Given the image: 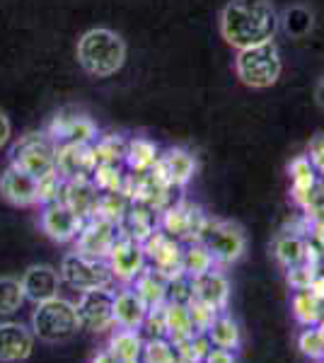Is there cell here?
<instances>
[{
    "mask_svg": "<svg viewBox=\"0 0 324 363\" xmlns=\"http://www.w3.org/2000/svg\"><path fill=\"white\" fill-rule=\"evenodd\" d=\"M281 17L271 0H230L220 13V34L235 49L274 42Z\"/></svg>",
    "mask_w": 324,
    "mask_h": 363,
    "instance_id": "6da1fadb",
    "label": "cell"
},
{
    "mask_svg": "<svg viewBox=\"0 0 324 363\" xmlns=\"http://www.w3.org/2000/svg\"><path fill=\"white\" fill-rule=\"evenodd\" d=\"M78 63L92 78H111L126 63V44L111 29L95 27L80 37Z\"/></svg>",
    "mask_w": 324,
    "mask_h": 363,
    "instance_id": "7a4b0ae2",
    "label": "cell"
},
{
    "mask_svg": "<svg viewBox=\"0 0 324 363\" xmlns=\"http://www.w3.org/2000/svg\"><path fill=\"white\" fill-rule=\"evenodd\" d=\"M78 330H82L78 318V306L61 296L39 303L32 315V332L41 342H49V344L68 342V339L78 335Z\"/></svg>",
    "mask_w": 324,
    "mask_h": 363,
    "instance_id": "3957f363",
    "label": "cell"
},
{
    "mask_svg": "<svg viewBox=\"0 0 324 363\" xmlns=\"http://www.w3.org/2000/svg\"><path fill=\"white\" fill-rule=\"evenodd\" d=\"M281 63L279 46L274 42L257 44L240 49L235 56V73L242 80L247 87H255V90H267V87L276 85L281 78Z\"/></svg>",
    "mask_w": 324,
    "mask_h": 363,
    "instance_id": "277c9868",
    "label": "cell"
},
{
    "mask_svg": "<svg viewBox=\"0 0 324 363\" xmlns=\"http://www.w3.org/2000/svg\"><path fill=\"white\" fill-rule=\"evenodd\" d=\"M56 150L58 143L49 133L32 131L13 145V150H10V165L32 174L34 179H39L41 174L56 169Z\"/></svg>",
    "mask_w": 324,
    "mask_h": 363,
    "instance_id": "5b68a950",
    "label": "cell"
},
{
    "mask_svg": "<svg viewBox=\"0 0 324 363\" xmlns=\"http://www.w3.org/2000/svg\"><path fill=\"white\" fill-rule=\"evenodd\" d=\"M61 279L66 281L70 289L87 294V291H102L111 289L114 277L109 272L107 259H97V257H87L80 252H70L61 262Z\"/></svg>",
    "mask_w": 324,
    "mask_h": 363,
    "instance_id": "8992f818",
    "label": "cell"
},
{
    "mask_svg": "<svg viewBox=\"0 0 324 363\" xmlns=\"http://www.w3.org/2000/svg\"><path fill=\"white\" fill-rule=\"evenodd\" d=\"M199 242H203L206 250L211 252V257H213V262H216V269L235 264L247 250L245 230L238 223H233V220L208 218Z\"/></svg>",
    "mask_w": 324,
    "mask_h": 363,
    "instance_id": "52a82bcc",
    "label": "cell"
},
{
    "mask_svg": "<svg viewBox=\"0 0 324 363\" xmlns=\"http://www.w3.org/2000/svg\"><path fill=\"white\" fill-rule=\"evenodd\" d=\"M206 223H208V216L203 213V208L186 201V199H179V201L160 213V228L167 235L179 240L181 245L199 242Z\"/></svg>",
    "mask_w": 324,
    "mask_h": 363,
    "instance_id": "ba28073f",
    "label": "cell"
},
{
    "mask_svg": "<svg viewBox=\"0 0 324 363\" xmlns=\"http://www.w3.org/2000/svg\"><path fill=\"white\" fill-rule=\"evenodd\" d=\"M107 264L114 281H119L123 286H131L135 279L140 277L145 267H148V259H145V250L143 242L126 235H119V240L114 242V247L109 250L107 255Z\"/></svg>",
    "mask_w": 324,
    "mask_h": 363,
    "instance_id": "9c48e42d",
    "label": "cell"
},
{
    "mask_svg": "<svg viewBox=\"0 0 324 363\" xmlns=\"http://www.w3.org/2000/svg\"><path fill=\"white\" fill-rule=\"evenodd\" d=\"M143 250H145L148 267H152L167 281L184 274L181 272V252H184V245L177 238L167 235L162 228H157L148 240H143Z\"/></svg>",
    "mask_w": 324,
    "mask_h": 363,
    "instance_id": "30bf717a",
    "label": "cell"
},
{
    "mask_svg": "<svg viewBox=\"0 0 324 363\" xmlns=\"http://www.w3.org/2000/svg\"><path fill=\"white\" fill-rule=\"evenodd\" d=\"M46 133H49L58 145L61 143L90 145V143H95V138H97V126L85 112H78V109L68 107V109H61V112L51 119Z\"/></svg>",
    "mask_w": 324,
    "mask_h": 363,
    "instance_id": "8fae6325",
    "label": "cell"
},
{
    "mask_svg": "<svg viewBox=\"0 0 324 363\" xmlns=\"http://www.w3.org/2000/svg\"><path fill=\"white\" fill-rule=\"evenodd\" d=\"M78 318L82 330L95 332V335L109 332L114 327V294H111V289L80 294Z\"/></svg>",
    "mask_w": 324,
    "mask_h": 363,
    "instance_id": "7c38bea8",
    "label": "cell"
},
{
    "mask_svg": "<svg viewBox=\"0 0 324 363\" xmlns=\"http://www.w3.org/2000/svg\"><path fill=\"white\" fill-rule=\"evenodd\" d=\"M121 230L116 223L104 218H87L82 225L80 235L75 238V252L87 257H97V259H107L109 250L119 240Z\"/></svg>",
    "mask_w": 324,
    "mask_h": 363,
    "instance_id": "4fadbf2b",
    "label": "cell"
},
{
    "mask_svg": "<svg viewBox=\"0 0 324 363\" xmlns=\"http://www.w3.org/2000/svg\"><path fill=\"white\" fill-rule=\"evenodd\" d=\"M82 225H85V218H80L63 201L46 203L44 211H41V230L54 242H75Z\"/></svg>",
    "mask_w": 324,
    "mask_h": 363,
    "instance_id": "5bb4252c",
    "label": "cell"
},
{
    "mask_svg": "<svg viewBox=\"0 0 324 363\" xmlns=\"http://www.w3.org/2000/svg\"><path fill=\"white\" fill-rule=\"evenodd\" d=\"M34 351V332L20 322H0V363H22Z\"/></svg>",
    "mask_w": 324,
    "mask_h": 363,
    "instance_id": "9a60e30c",
    "label": "cell"
},
{
    "mask_svg": "<svg viewBox=\"0 0 324 363\" xmlns=\"http://www.w3.org/2000/svg\"><path fill=\"white\" fill-rule=\"evenodd\" d=\"M99 194H102V191L97 189L92 174H82V177L68 179L66 184H63L61 201L66 203L70 211H75L80 218L87 220V218H92V216H95Z\"/></svg>",
    "mask_w": 324,
    "mask_h": 363,
    "instance_id": "2e32d148",
    "label": "cell"
},
{
    "mask_svg": "<svg viewBox=\"0 0 324 363\" xmlns=\"http://www.w3.org/2000/svg\"><path fill=\"white\" fill-rule=\"evenodd\" d=\"M56 172L63 182L82 177L95 172V157H92V143H61L56 150Z\"/></svg>",
    "mask_w": 324,
    "mask_h": 363,
    "instance_id": "e0dca14e",
    "label": "cell"
},
{
    "mask_svg": "<svg viewBox=\"0 0 324 363\" xmlns=\"http://www.w3.org/2000/svg\"><path fill=\"white\" fill-rule=\"evenodd\" d=\"M152 169H155V172L160 174L167 184L184 189V186L191 182L194 172H196V160H194V155L189 153V150L169 148V150H164L160 157H157V162H155V167H152Z\"/></svg>",
    "mask_w": 324,
    "mask_h": 363,
    "instance_id": "ac0fdd59",
    "label": "cell"
},
{
    "mask_svg": "<svg viewBox=\"0 0 324 363\" xmlns=\"http://www.w3.org/2000/svg\"><path fill=\"white\" fill-rule=\"evenodd\" d=\"M61 272H56L54 267L49 264H34L29 267L22 277V289H25V298L32 303H44L51 301V298L58 296V289H61Z\"/></svg>",
    "mask_w": 324,
    "mask_h": 363,
    "instance_id": "d6986e66",
    "label": "cell"
},
{
    "mask_svg": "<svg viewBox=\"0 0 324 363\" xmlns=\"http://www.w3.org/2000/svg\"><path fill=\"white\" fill-rule=\"evenodd\" d=\"M191 298L206 303V306H211L218 313H223L230 301L228 277L223 272H218V269H211V272L201 274V277L191 279Z\"/></svg>",
    "mask_w": 324,
    "mask_h": 363,
    "instance_id": "ffe728a7",
    "label": "cell"
},
{
    "mask_svg": "<svg viewBox=\"0 0 324 363\" xmlns=\"http://www.w3.org/2000/svg\"><path fill=\"white\" fill-rule=\"evenodd\" d=\"M0 194H3L5 201H10L13 206H34L39 203V196H37V179L32 174L22 172L10 165L0 174Z\"/></svg>",
    "mask_w": 324,
    "mask_h": 363,
    "instance_id": "44dd1931",
    "label": "cell"
},
{
    "mask_svg": "<svg viewBox=\"0 0 324 363\" xmlns=\"http://www.w3.org/2000/svg\"><path fill=\"white\" fill-rule=\"evenodd\" d=\"M157 228H160V213L140 201H133L131 206H128L126 216H123L119 223L121 235L133 238V240H138V242L148 240Z\"/></svg>",
    "mask_w": 324,
    "mask_h": 363,
    "instance_id": "7402d4cb",
    "label": "cell"
},
{
    "mask_svg": "<svg viewBox=\"0 0 324 363\" xmlns=\"http://www.w3.org/2000/svg\"><path fill=\"white\" fill-rule=\"evenodd\" d=\"M148 313V306L140 301V296L133 291V286H123L114 294V325L123 330H140Z\"/></svg>",
    "mask_w": 324,
    "mask_h": 363,
    "instance_id": "603a6c76",
    "label": "cell"
},
{
    "mask_svg": "<svg viewBox=\"0 0 324 363\" xmlns=\"http://www.w3.org/2000/svg\"><path fill=\"white\" fill-rule=\"evenodd\" d=\"M288 174H291L293 201H296L298 206L305 211V206H308V201L312 196V191H315L317 184H320V174H317V169L312 167L308 155H298L296 160L288 165Z\"/></svg>",
    "mask_w": 324,
    "mask_h": 363,
    "instance_id": "cb8c5ba5",
    "label": "cell"
},
{
    "mask_svg": "<svg viewBox=\"0 0 324 363\" xmlns=\"http://www.w3.org/2000/svg\"><path fill=\"white\" fill-rule=\"evenodd\" d=\"M133 291L148 306V310L160 308L167 303V279L160 277L152 267H145L140 272V277L133 281Z\"/></svg>",
    "mask_w": 324,
    "mask_h": 363,
    "instance_id": "d4e9b609",
    "label": "cell"
},
{
    "mask_svg": "<svg viewBox=\"0 0 324 363\" xmlns=\"http://www.w3.org/2000/svg\"><path fill=\"white\" fill-rule=\"evenodd\" d=\"M157 157H160L157 145L148 138L138 136L126 143V160H123V165L131 169V172H150L155 167Z\"/></svg>",
    "mask_w": 324,
    "mask_h": 363,
    "instance_id": "484cf974",
    "label": "cell"
},
{
    "mask_svg": "<svg viewBox=\"0 0 324 363\" xmlns=\"http://www.w3.org/2000/svg\"><path fill=\"white\" fill-rule=\"evenodd\" d=\"M305 255H308V240L298 233H284V235L276 238L274 242V257L284 269H291L305 262Z\"/></svg>",
    "mask_w": 324,
    "mask_h": 363,
    "instance_id": "4316f807",
    "label": "cell"
},
{
    "mask_svg": "<svg viewBox=\"0 0 324 363\" xmlns=\"http://www.w3.org/2000/svg\"><path fill=\"white\" fill-rule=\"evenodd\" d=\"M143 335L138 330H119L111 332L109 337V351L114 354L116 361H135L140 359V351H143Z\"/></svg>",
    "mask_w": 324,
    "mask_h": 363,
    "instance_id": "83f0119b",
    "label": "cell"
},
{
    "mask_svg": "<svg viewBox=\"0 0 324 363\" xmlns=\"http://www.w3.org/2000/svg\"><path fill=\"white\" fill-rule=\"evenodd\" d=\"M293 315L303 327H317L324 320V301L317 298L310 289L296 291V296H293Z\"/></svg>",
    "mask_w": 324,
    "mask_h": 363,
    "instance_id": "f1b7e54d",
    "label": "cell"
},
{
    "mask_svg": "<svg viewBox=\"0 0 324 363\" xmlns=\"http://www.w3.org/2000/svg\"><path fill=\"white\" fill-rule=\"evenodd\" d=\"M126 138L109 133V136H97L92 143V157L97 165H123L126 160Z\"/></svg>",
    "mask_w": 324,
    "mask_h": 363,
    "instance_id": "f546056e",
    "label": "cell"
},
{
    "mask_svg": "<svg viewBox=\"0 0 324 363\" xmlns=\"http://www.w3.org/2000/svg\"><path fill=\"white\" fill-rule=\"evenodd\" d=\"M164 320H167V339L172 344L194 335L189 306H181V303H164Z\"/></svg>",
    "mask_w": 324,
    "mask_h": 363,
    "instance_id": "4dcf8cb0",
    "label": "cell"
},
{
    "mask_svg": "<svg viewBox=\"0 0 324 363\" xmlns=\"http://www.w3.org/2000/svg\"><path fill=\"white\" fill-rule=\"evenodd\" d=\"M216 269V262L211 257V252L206 250L203 242H186L184 252H181V272L189 279H196L201 274Z\"/></svg>",
    "mask_w": 324,
    "mask_h": 363,
    "instance_id": "1f68e13d",
    "label": "cell"
},
{
    "mask_svg": "<svg viewBox=\"0 0 324 363\" xmlns=\"http://www.w3.org/2000/svg\"><path fill=\"white\" fill-rule=\"evenodd\" d=\"M206 335H208L211 344L218 347V349H230V351H233V349L240 347V342H242L240 325L233 318H228V315H218Z\"/></svg>",
    "mask_w": 324,
    "mask_h": 363,
    "instance_id": "d6a6232c",
    "label": "cell"
},
{
    "mask_svg": "<svg viewBox=\"0 0 324 363\" xmlns=\"http://www.w3.org/2000/svg\"><path fill=\"white\" fill-rule=\"evenodd\" d=\"M211 349H213V344H211L208 335L206 332H194L191 337L174 344L177 363H203Z\"/></svg>",
    "mask_w": 324,
    "mask_h": 363,
    "instance_id": "836d02e7",
    "label": "cell"
},
{
    "mask_svg": "<svg viewBox=\"0 0 324 363\" xmlns=\"http://www.w3.org/2000/svg\"><path fill=\"white\" fill-rule=\"evenodd\" d=\"M131 203L133 201L126 194H123V191H102V194H99V201H97V208H95V216H92V218H104V220H111V223L119 225Z\"/></svg>",
    "mask_w": 324,
    "mask_h": 363,
    "instance_id": "e575fe53",
    "label": "cell"
},
{
    "mask_svg": "<svg viewBox=\"0 0 324 363\" xmlns=\"http://www.w3.org/2000/svg\"><path fill=\"white\" fill-rule=\"evenodd\" d=\"M25 289H22V281L0 277V315H13L22 308L25 303Z\"/></svg>",
    "mask_w": 324,
    "mask_h": 363,
    "instance_id": "d590c367",
    "label": "cell"
},
{
    "mask_svg": "<svg viewBox=\"0 0 324 363\" xmlns=\"http://www.w3.org/2000/svg\"><path fill=\"white\" fill-rule=\"evenodd\" d=\"M140 363H177L174 344L167 337L145 339L140 351Z\"/></svg>",
    "mask_w": 324,
    "mask_h": 363,
    "instance_id": "8d00e7d4",
    "label": "cell"
},
{
    "mask_svg": "<svg viewBox=\"0 0 324 363\" xmlns=\"http://www.w3.org/2000/svg\"><path fill=\"white\" fill-rule=\"evenodd\" d=\"M92 179L99 191H121L126 174H123V165H97Z\"/></svg>",
    "mask_w": 324,
    "mask_h": 363,
    "instance_id": "74e56055",
    "label": "cell"
},
{
    "mask_svg": "<svg viewBox=\"0 0 324 363\" xmlns=\"http://www.w3.org/2000/svg\"><path fill=\"white\" fill-rule=\"evenodd\" d=\"M63 182L58 177L56 169H51V172L41 174L37 179V196H39V203H54V201H61V194H63Z\"/></svg>",
    "mask_w": 324,
    "mask_h": 363,
    "instance_id": "f35d334b",
    "label": "cell"
},
{
    "mask_svg": "<svg viewBox=\"0 0 324 363\" xmlns=\"http://www.w3.org/2000/svg\"><path fill=\"white\" fill-rule=\"evenodd\" d=\"M286 272H288V284H291V289L305 291V289H310V286H312V281L320 277L322 267L310 264V262H300V264L286 269Z\"/></svg>",
    "mask_w": 324,
    "mask_h": 363,
    "instance_id": "ab89813d",
    "label": "cell"
},
{
    "mask_svg": "<svg viewBox=\"0 0 324 363\" xmlns=\"http://www.w3.org/2000/svg\"><path fill=\"white\" fill-rule=\"evenodd\" d=\"M298 349L303 351L308 359L322 361L324 359V337L320 327H308L303 330V335L298 337Z\"/></svg>",
    "mask_w": 324,
    "mask_h": 363,
    "instance_id": "60d3db41",
    "label": "cell"
},
{
    "mask_svg": "<svg viewBox=\"0 0 324 363\" xmlns=\"http://www.w3.org/2000/svg\"><path fill=\"white\" fill-rule=\"evenodd\" d=\"M140 335L143 339H160V337H167V320H164V306L160 308H150L145 313V320L140 325Z\"/></svg>",
    "mask_w": 324,
    "mask_h": 363,
    "instance_id": "b9f144b4",
    "label": "cell"
},
{
    "mask_svg": "<svg viewBox=\"0 0 324 363\" xmlns=\"http://www.w3.org/2000/svg\"><path fill=\"white\" fill-rule=\"evenodd\" d=\"M286 25V32L291 37H305L312 29V15L305 8H291L286 13V20H281Z\"/></svg>",
    "mask_w": 324,
    "mask_h": 363,
    "instance_id": "7bdbcfd3",
    "label": "cell"
},
{
    "mask_svg": "<svg viewBox=\"0 0 324 363\" xmlns=\"http://www.w3.org/2000/svg\"><path fill=\"white\" fill-rule=\"evenodd\" d=\"M189 306V315H191V325H194V332H208V327L213 325V320L218 318V310H213L211 306H206L201 301H191L186 303Z\"/></svg>",
    "mask_w": 324,
    "mask_h": 363,
    "instance_id": "ee69618b",
    "label": "cell"
},
{
    "mask_svg": "<svg viewBox=\"0 0 324 363\" xmlns=\"http://www.w3.org/2000/svg\"><path fill=\"white\" fill-rule=\"evenodd\" d=\"M191 301V279L186 274H179V277L167 281V303H186Z\"/></svg>",
    "mask_w": 324,
    "mask_h": 363,
    "instance_id": "f6af8a7d",
    "label": "cell"
},
{
    "mask_svg": "<svg viewBox=\"0 0 324 363\" xmlns=\"http://www.w3.org/2000/svg\"><path fill=\"white\" fill-rule=\"evenodd\" d=\"M308 160L312 162V167L317 169V174L324 177V131L315 133L308 143Z\"/></svg>",
    "mask_w": 324,
    "mask_h": 363,
    "instance_id": "bcb514c9",
    "label": "cell"
},
{
    "mask_svg": "<svg viewBox=\"0 0 324 363\" xmlns=\"http://www.w3.org/2000/svg\"><path fill=\"white\" fill-rule=\"evenodd\" d=\"M203 363H238V361H235V354L230 349L213 347V349L208 351V356L203 359Z\"/></svg>",
    "mask_w": 324,
    "mask_h": 363,
    "instance_id": "7dc6e473",
    "label": "cell"
},
{
    "mask_svg": "<svg viewBox=\"0 0 324 363\" xmlns=\"http://www.w3.org/2000/svg\"><path fill=\"white\" fill-rule=\"evenodd\" d=\"M310 233H312V240H310V242L315 245V247H320V250L324 252V216H322V218L310 220Z\"/></svg>",
    "mask_w": 324,
    "mask_h": 363,
    "instance_id": "c3c4849f",
    "label": "cell"
},
{
    "mask_svg": "<svg viewBox=\"0 0 324 363\" xmlns=\"http://www.w3.org/2000/svg\"><path fill=\"white\" fill-rule=\"evenodd\" d=\"M8 140H10V121H8V116L0 112V148H3Z\"/></svg>",
    "mask_w": 324,
    "mask_h": 363,
    "instance_id": "681fc988",
    "label": "cell"
},
{
    "mask_svg": "<svg viewBox=\"0 0 324 363\" xmlns=\"http://www.w3.org/2000/svg\"><path fill=\"white\" fill-rule=\"evenodd\" d=\"M315 102H317V107H320L322 112H324V75L320 78L317 87H315Z\"/></svg>",
    "mask_w": 324,
    "mask_h": 363,
    "instance_id": "f907efd6",
    "label": "cell"
},
{
    "mask_svg": "<svg viewBox=\"0 0 324 363\" xmlns=\"http://www.w3.org/2000/svg\"><path fill=\"white\" fill-rule=\"evenodd\" d=\"M92 363H119V361H116L114 354H111V351L107 349V351H99L95 359H92Z\"/></svg>",
    "mask_w": 324,
    "mask_h": 363,
    "instance_id": "816d5d0a",
    "label": "cell"
},
{
    "mask_svg": "<svg viewBox=\"0 0 324 363\" xmlns=\"http://www.w3.org/2000/svg\"><path fill=\"white\" fill-rule=\"evenodd\" d=\"M317 327H320V332H322V337H324V320L320 322V325H317Z\"/></svg>",
    "mask_w": 324,
    "mask_h": 363,
    "instance_id": "f5cc1de1",
    "label": "cell"
},
{
    "mask_svg": "<svg viewBox=\"0 0 324 363\" xmlns=\"http://www.w3.org/2000/svg\"><path fill=\"white\" fill-rule=\"evenodd\" d=\"M320 189H322V194H324V177H320Z\"/></svg>",
    "mask_w": 324,
    "mask_h": 363,
    "instance_id": "db71d44e",
    "label": "cell"
},
{
    "mask_svg": "<svg viewBox=\"0 0 324 363\" xmlns=\"http://www.w3.org/2000/svg\"><path fill=\"white\" fill-rule=\"evenodd\" d=\"M121 363H140V359H135V361H121Z\"/></svg>",
    "mask_w": 324,
    "mask_h": 363,
    "instance_id": "11a10c76",
    "label": "cell"
},
{
    "mask_svg": "<svg viewBox=\"0 0 324 363\" xmlns=\"http://www.w3.org/2000/svg\"><path fill=\"white\" fill-rule=\"evenodd\" d=\"M322 363H324V359H322Z\"/></svg>",
    "mask_w": 324,
    "mask_h": 363,
    "instance_id": "9f6ffc18",
    "label": "cell"
}]
</instances>
